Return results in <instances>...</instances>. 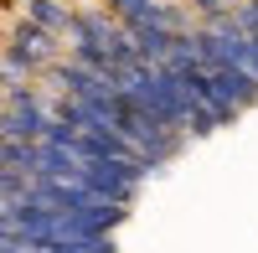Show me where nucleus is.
Masks as SVG:
<instances>
[{
    "instance_id": "2",
    "label": "nucleus",
    "mask_w": 258,
    "mask_h": 253,
    "mask_svg": "<svg viewBox=\"0 0 258 253\" xmlns=\"http://www.w3.org/2000/svg\"><path fill=\"white\" fill-rule=\"evenodd\" d=\"M26 21H36V26L52 31V36H68L73 6H68V0H26Z\"/></svg>"
},
{
    "instance_id": "1",
    "label": "nucleus",
    "mask_w": 258,
    "mask_h": 253,
    "mask_svg": "<svg viewBox=\"0 0 258 253\" xmlns=\"http://www.w3.org/2000/svg\"><path fill=\"white\" fill-rule=\"evenodd\" d=\"M52 52H57V36H52V31H41L36 21H26V16H21L16 26H11V36L0 41V62L11 68V78L41 73V68L52 62Z\"/></svg>"
}]
</instances>
